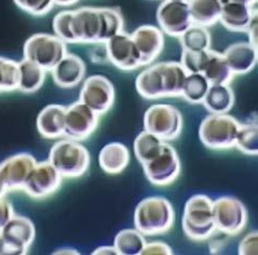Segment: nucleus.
<instances>
[{
  "mask_svg": "<svg viewBox=\"0 0 258 255\" xmlns=\"http://www.w3.org/2000/svg\"><path fill=\"white\" fill-rule=\"evenodd\" d=\"M124 20L117 7H81L72 13L75 44L106 42L123 32Z\"/></svg>",
  "mask_w": 258,
  "mask_h": 255,
  "instance_id": "obj_1",
  "label": "nucleus"
},
{
  "mask_svg": "<svg viewBox=\"0 0 258 255\" xmlns=\"http://www.w3.org/2000/svg\"><path fill=\"white\" fill-rule=\"evenodd\" d=\"M187 75L179 62H158L138 75L136 91L146 100L178 97L181 96Z\"/></svg>",
  "mask_w": 258,
  "mask_h": 255,
  "instance_id": "obj_2",
  "label": "nucleus"
},
{
  "mask_svg": "<svg viewBox=\"0 0 258 255\" xmlns=\"http://www.w3.org/2000/svg\"><path fill=\"white\" fill-rule=\"evenodd\" d=\"M175 223V211L163 197H147L136 206L134 225L144 236H159L170 231Z\"/></svg>",
  "mask_w": 258,
  "mask_h": 255,
  "instance_id": "obj_3",
  "label": "nucleus"
},
{
  "mask_svg": "<svg viewBox=\"0 0 258 255\" xmlns=\"http://www.w3.org/2000/svg\"><path fill=\"white\" fill-rule=\"evenodd\" d=\"M181 227L184 234L196 242L207 241L216 231L213 219V201L207 195H194L184 208Z\"/></svg>",
  "mask_w": 258,
  "mask_h": 255,
  "instance_id": "obj_4",
  "label": "nucleus"
},
{
  "mask_svg": "<svg viewBox=\"0 0 258 255\" xmlns=\"http://www.w3.org/2000/svg\"><path fill=\"white\" fill-rule=\"evenodd\" d=\"M48 161L63 178H78L88 172L91 156L80 142L66 138L52 146Z\"/></svg>",
  "mask_w": 258,
  "mask_h": 255,
  "instance_id": "obj_5",
  "label": "nucleus"
},
{
  "mask_svg": "<svg viewBox=\"0 0 258 255\" xmlns=\"http://www.w3.org/2000/svg\"><path fill=\"white\" fill-rule=\"evenodd\" d=\"M241 123L228 114H210L199 126V139L202 144L213 151H225L236 146Z\"/></svg>",
  "mask_w": 258,
  "mask_h": 255,
  "instance_id": "obj_6",
  "label": "nucleus"
},
{
  "mask_svg": "<svg viewBox=\"0 0 258 255\" xmlns=\"http://www.w3.org/2000/svg\"><path fill=\"white\" fill-rule=\"evenodd\" d=\"M67 52V43L56 35L38 33L30 36L25 41L23 58L38 64L44 71L51 72Z\"/></svg>",
  "mask_w": 258,
  "mask_h": 255,
  "instance_id": "obj_7",
  "label": "nucleus"
},
{
  "mask_svg": "<svg viewBox=\"0 0 258 255\" xmlns=\"http://www.w3.org/2000/svg\"><path fill=\"white\" fill-rule=\"evenodd\" d=\"M184 118L171 104H154L144 115V128L163 142L174 141L183 131Z\"/></svg>",
  "mask_w": 258,
  "mask_h": 255,
  "instance_id": "obj_8",
  "label": "nucleus"
},
{
  "mask_svg": "<svg viewBox=\"0 0 258 255\" xmlns=\"http://www.w3.org/2000/svg\"><path fill=\"white\" fill-rule=\"evenodd\" d=\"M213 219L216 230L227 236H238L246 227L248 214L240 199L223 196L213 201Z\"/></svg>",
  "mask_w": 258,
  "mask_h": 255,
  "instance_id": "obj_9",
  "label": "nucleus"
},
{
  "mask_svg": "<svg viewBox=\"0 0 258 255\" xmlns=\"http://www.w3.org/2000/svg\"><path fill=\"white\" fill-rule=\"evenodd\" d=\"M144 173L150 184L155 186H168L176 181L181 172L179 156L168 142H164L161 152L154 159L142 164Z\"/></svg>",
  "mask_w": 258,
  "mask_h": 255,
  "instance_id": "obj_10",
  "label": "nucleus"
},
{
  "mask_svg": "<svg viewBox=\"0 0 258 255\" xmlns=\"http://www.w3.org/2000/svg\"><path fill=\"white\" fill-rule=\"evenodd\" d=\"M79 101L97 115L107 114L116 101L115 86L104 75H92L83 80Z\"/></svg>",
  "mask_w": 258,
  "mask_h": 255,
  "instance_id": "obj_11",
  "label": "nucleus"
},
{
  "mask_svg": "<svg viewBox=\"0 0 258 255\" xmlns=\"http://www.w3.org/2000/svg\"><path fill=\"white\" fill-rule=\"evenodd\" d=\"M62 183L63 177L57 170L49 161H40L33 168L22 190L30 198L42 200L54 195Z\"/></svg>",
  "mask_w": 258,
  "mask_h": 255,
  "instance_id": "obj_12",
  "label": "nucleus"
},
{
  "mask_svg": "<svg viewBox=\"0 0 258 255\" xmlns=\"http://www.w3.org/2000/svg\"><path fill=\"white\" fill-rule=\"evenodd\" d=\"M100 121L97 115L80 101L71 104L65 111V138L82 142L96 131Z\"/></svg>",
  "mask_w": 258,
  "mask_h": 255,
  "instance_id": "obj_13",
  "label": "nucleus"
},
{
  "mask_svg": "<svg viewBox=\"0 0 258 255\" xmlns=\"http://www.w3.org/2000/svg\"><path fill=\"white\" fill-rule=\"evenodd\" d=\"M108 62L118 70L133 72L143 67L140 51L130 34L124 31L105 42Z\"/></svg>",
  "mask_w": 258,
  "mask_h": 255,
  "instance_id": "obj_14",
  "label": "nucleus"
},
{
  "mask_svg": "<svg viewBox=\"0 0 258 255\" xmlns=\"http://www.w3.org/2000/svg\"><path fill=\"white\" fill-rule=\"evenodd\" d=\"M157 22L164 35L179 38L192 25L188 4L164 0L157 10Z\"/></svg>",
  "mask_w": 258,
  "mask_h": 255,
  "instance_id": "obj_15",
  "label": "nucleus"
},
{
  "mask_svg": "<svg viewBox=\"0 0 258 255\" xmlns=\"http://www.w3.org/2000/svg\"><path fill=\"white\" fill-rule=\"evenodd\" d=\"M37 162L33 155L19 153L10 156L0 163V178L7 193L22 190L23 185Z\"/></svg>",
  "mask_w": 258,
  "mask_h": 255,
  "instance_id": "obj_16",
  "label": "nucleus"
},
{
  "mask_svg": "<svg viewBox=\"0 0 258 255\" xmlns=\"http://www.w3.org/2000/svg\"><path fill=\"white\" fill-rule=\"evenodd\" d=\"M142 57L143 66L153 64L164 49V34L154 25H142L131 34Z\"/></svg>",
  "mask_w": 258,
  "mask_h": 255,
  "instance_id": "obj_17",
  "label": "nucleus"
},
{
  "mask_svg": "<svg viewBox=\"0 0 258 255\" xmlns=\"http://www.w3.org/2000/svg\"><path fill=\"white\" fill-rule=\"evenodd\" d=\"M54 84L62 89H74L85 80L87 64L75 53L67 52L66 55L51 71Z\"/></svg>",
  "mask_w": 258,
  "mask_h": 255,
  "instance_id": "obj_18",
  "label": "nucleus"
},
{
  "mask_svg": "<svg viewBox=\"0 0 258 255\" xmlns=\"http://www.w3.org/2000/svg\"><path fill=\"white\" fill-rule=\"evenodd\" d=\"M0 238L18 246L25 254L35 241L36 227L32 220L23 215L14 214L5 227L0 230Z\"/></svg>",
  "mask_w": 258,
  "mask_h": 255,
  "instance_id": "obj_19",
  "label": "nucleus"
},
{
  "mask_svg": "<svg viewBox=\"0 0 258 255\" xmlns=\"http://www.w3.org/2000/svg\"><path fill=\"white\" fill-rule=\"evenodd\" d=\"M65 111L66 107L60 104H50L42 108L36 120L38 133L47 140L64 138Z\"/></svg>",
  "mask_w": 258,
  "mask_h": 255,
  "instance_id": "obj_20",
  "label": "nucleus"
},
{
  "mask_svg": "<svg viewBox=\"0 0 258 255\" xmlns=\"http://www.w3.org/2000/svg\"><path fill=\"white\" fill-rule=\"evenodd\" d=\"M256 6L228 2L222 6L219 22L223 26L233 33H246L252 19L257 16Z\"/></svg>",
  "mask_w": 258,
  "mask_h": 255,
  "instance_id": "obj_21",
  "label": "nucleus"
},
{
  "mask_svg": "<svg viewBox=\"0 0 258 255\" xmlns=\"http://www.w3.org/2000/svg\"><path fill=\"white\" fill-rule=\"evenodd\" d=\"M223 55L234 76L245 75L257 65L258 49L249 42H236L230 44L223 52Z\"/></svg>",
  "mask_w": 258,
  "mask_h": 255,
  "instance_id": "obj_22",
  "label": "nucleus"
},
{
  "mask_svg": "<svg viewBox=\"0 0 258 255\" xmlns=\"http://www.w3.org/2000/svg\"><path fill=\"white\" fill-rule=\"evenodd\" d=\"M131 160L128 148L120 142L106 144L98 154V164L101 169L109 175L122 173Z\"/></svg>",
  "mask_w": 258,
  "mask_h": 255,
  "instance_id": "obj_23",
  "label": "nucleus"
},
{
  "mask_svg": "<svg viewBox=\"0 0 258 255\" xmlns=\"http://www.w3.org/2000/svg\"><path fill=\"white\" fill-rule=\"evenodd\" d=\"M236 103V96L230 85L210 86L202 102L210 114H228Z\"/></svg>",
  "mask_w": 258,
  "mask_h": 255,
  "instance_id": "obj_24",
  "label": "nucleus"
},
{
  "mask_svg": "<svg viewBox=\"0 0 258 255\" xmlns=\"http://www.w3.org/2000/svg\"><path fill=\"white\" fill-rule=\"evenodd\" d=\"M187 4L192 24L209 28L219 22L223 6L221 0H188Z\"/></svg>",
  "mask_w": 258,
  "mask_h": 255,
  "instance_id": "obj_25",
  "label": "nucleus"
},
{
  "mask_svg": "<svg viewBox=\"0 0 258 255\" xmlns=\"http://www.w3.org/2000/svg\"><path fill=\"white\" fill-rule=\"evenodd\" d=\"M47 77V71L41 66L23 58L19 62V87L22 93L33 94L42 88Z\"/></svg>",
  "mask_w": 258,
  "mask_h": 255,
  "instance_id": "obj_26",
  "label": "nucleus"
},
{
  "mask_svg": "<svg viewBox=\"0 0 258 255\" xmlns=\"http://www.w3.org/2000/svg\"><path fill=\"white\" fill-rule=\"evenodd\" d=\"M209 81L210 86L213 85H230L234 74L225 59L223 53L210 50L209 59L201 73Z\"/></svg>",
  "mask_w": 258,
  "mask_h": 255,
  "instance_id": "obj_27",
  "label": "nucleus"
},
{
  "mask_svg": "<svg viewBox=\"0 0 258 255\" xmlns=\"http://www.w3.org/2000/svg\"><path fill=\"white\" fill-rule=\"evenodd\" d=\"M163 144L164 142L156 137L155 134L144 130L136 137L133 144V151L136 159L141 164L147 163L159 155Z\"/></svg>",
  "mask_w": 258,
  "mask_h": 255,
  "instance_id": "obj_28",
  "label": "nucleus"
},
{
  "mask_svg": "<svg viewBox=\"0 0 258 255\" xmlns=\"http://www.w3.org/2000/svg\"><path fill=\"white\" fill-rule=\"evenodd\" d=\"M145 244L146 240L144 238V235L136 228L120 230L113 240V245L119 255H141Z\"/></svg>",
  "mask_w": 258,
  "mask_h": 255,
  "instance_id": "obj_29",
  "label": "nucleus"
},
{
  "mask_svg": "<svg viewBox=\"0 0 258 255\" xmlns=\"http://www.w3.org/2000/svg\"><path fill=\"white\" fill-rule=\"evenodd\" d=\"M183 50L186 51H207L211 49V34L207 27L192 24L179 37Z\"/></svg>",
  "mask_w": 258,
  "mask_h": 255,
  "instance_id": "obj_30",
  "label": "nucleus"
},
{
  "mask_svg": "<svg viewBox=\"0 0 258 255\" xmlns=\"http://www.w3.org/2000/svg\"><path fill=\"white\" fill-rule=\"evenodd\" d=\"M210 88L209 81L201 73L188 74L181 96L190 104H202Z\"/></svg>",
  "mask_w": 258,
  "mask_h": 255,
  "instance_id": "obj_31",
  "label": "nucleus"
},
{
  "mask_svg": "<svg viewBox=\"0 0 258 255\" xmlns=\"http://www.w3.org/2000/svg\"><path fill=\"white\" fill-rule=\"evenodd\" d=\"M19 87V62L0 56V94L9 93Z\"/></svg>",
  "mask_w": 258,
  "mask_h": 255,
  "instance_id": "obj_32",
  "label": "nucleus"
},
{
  "mask_svg": "<svg viewBox=\"0 0 258 255\" xmlns=\"http://www.w3.org/2000/svg\"><path fill=\"white\" fill-rule=\"evenodd\" d=\"M240 152L247 156L258 155V126L257 123H244L240 125L236 140V146Z\"/></svg>",
  "mask_w": 258,
  "mask_h": 255,
  "instance_id": "obj_33",
  "label": "nucleus"
},
{
  "mask_svg": "<svg viewBox=\"0 0 258 255\" xmlns=\"http://www.w3.org/2000/svg\"><path fill=\"white\" fill-rule=\"evenodd\" d=\"M210 50L199 51V52L183 50L179 63L183 65L185 71L188 74L202 73L204 66H206L209 59Z\"/></svg>",
  "mask_w": 258,
  "mask_h": 255,
  "instance_id": "obj_34",
  "label": "nucleus"
},
{
  "mask_svg": "<svg viewBox=\"0 0 258 255\" xmlns=\"http://www.w3.org/2000/svg\"><path fill=\"white\" fill-rule=\"evenodd\" d=\"M13 2L19 9L36 18L47 16L55 6L53 0H13Z\"/></svg>",
  "mask_w": 258,
  "mask_h": 255,
  "instance_id": "obj_35",
  "label": "nucleus"
},
{
  "mask_svg": "<svg viewBox=\"0 0 258 255\" xmlns=\"http://www.w3.org/2000/svg\"><path fill=\"white\" fill-rule=\"evenodd\" d=\"M238 253L240 255H257L258 254V232L257 230L246 234L239 243Z\"/></svg>",
  "mask_w": 258,
  "mask_h": 255,
  "instance_id": "obj_36",
  "label": "nucleus"
},
{
  "mask_svg": "<svg viewBox=\"0 0 258 255\" xmlns=\"http://www.w3.org/2000/svg\"><path fill=\"white\" fill-rule=\"evenodd\" d=\"M172 247L162 241H151L146 242L143 247L141 255H173Z\"/></svg>",
  "mask_w": 258,
  "mask_h": 255,
  "instance_id": "obj_37",
  "label": "nucleus"
},
{
  "mask_svg": "<svg viewBox=\"0 0 258 255\" xmlns=\"http://www.w3.org/2000/svg\"><path fill=\"white\" fill-rule=\"evenodd\" d=\"M15 213L11 202L5 196L0 197V230H2L5 227V225L12 219V216Z\"/></svg>",
  "mask_w": 258,
  "mask_h": 255,
  "instance_id": "obj_38",
  "label": "nucleus"
},
{
  "mask_svg": "<svg viewBox=\"0 0 258 255\" xmlns=\"http://www.w3.org/2000/svg\"><path fill=\"white\" fill-rule=\"evenodd\" d=\"M92 49L90 50L89 57L91 61L96 64H105L109 63L108 62V56H107V51H106L105 42L103 43H94L92 44Z\"/></svg>",
  "mask_w": 258,
  "mask_h": 255,
  "instance_id": "obj_39",
  "label": "nucleus"
},
{
  "mask_svg": "<svg viewBox=\"0 0 258 255\" xmlns=\"http://www.w3.org/2000/svg\"><path fill=\"white\" fill-rule=\"evenodd\" d=\"M257 25H258V23H257V16H255L253 19H252V21H251V23H249V25H248V28H247V31H246V33L248 34V39H249V43L251 44H253L254 47H256L257 48V43H258V36H257V34H258V32H257Z\"/></svg>",
  "mask_w": 258,
  "mask_h": 255,
  "instance_id": "obj_40",
  "label": "nucleus"
},
{
  "mask_svg": "<svg viewBox=\"0 0 258 255\" xmlns=\"http://www.w3.org/2000/svg\"><path fill=\"white\" fill-rule=\"evenodd\" d=\"M93 255H105V254H109V255H119L117 249L115 245H103V246H98L97 249H95L92 252Z\"/></svg>",
  "mask_w": 258,
  "mask_h": 255,
  "instance_id": "obj_41",
  "label": "nucleus"
},
{
  "mask_svg": "<svg viewBox=\"0 0 258 255\" xmlns=\"http://www.w3.org/2000/svg\"><path fill=\"white\" fill-rule=\"evenodd\" d=\"M55 6L63 7V8H68V7H72L76 4L79 3V0H53Z\"/></svg>",
  "mask_w": 258,
  "mask_h": 255,
  "instance_id": "obj_42",
  "label": "nucleus"
},
{
  "mask_svg": "<svg viewBox=\"0 0 258 255\" xmlns=\"http://www.w3.org/2000/svg\"><path fill=\"white\" fill-rule=\"evenodd\" d=\"M222 4L228 3V2H233V3H239V4H244L247 6H255L257 5V0H221Z\"/></svg>",
  "mask_w": 258,
  "mask_h": 255,
  "instance_id": "obj_43",
  "label": "nucleus"
},
{
  "mask_svg": "<svg viewBox=\"0 0 258 255\" xmlns=\"http://www.w3.org/2000/svg\"><path fill=\"white\" fill-rule=\"evenodd\" d=\"M6 194H7V190H6V188H5V185H4L3 181H2V178H0V197L5 196Z\"/></svg>",
  "mask_w": 258,
  "mask_h": 255,
  "instance_id": "obj_44",
  "label": "nucleus"
},
{
  "mask_svg": "<svg viewBox=\"0 0 258 255\" xmlns=\"http://www.w3.org/2000/svg\"><path fill=\"white\" fill-rule=\"evenodd\" d=\"M175 2H184V3H187L188 0H175Z\"/></svg>",
  "mask_w": 258,
  "mask_h": 255,
  "instance_id": "obj_45",
  "label": "nucleus"
}]
</instances>
